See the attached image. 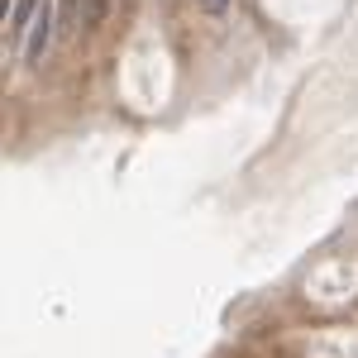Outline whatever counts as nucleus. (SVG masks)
<instances>
[{"instance_id":"1","label":"nucleus","mask_w":358,"mask_h":358,"mask_svg":"<svg viewBox=\"0 0 358 358\" xmlns=\"http://www.w3.org/2000/svg\"><path fill=\"white\" fill-rule=\"evenodd\" d=\"M48 43H53V5L43 0V5L34 10V20H29V38H24V62L29 67H43Z\"/></svg>"},{"instance_id":"3","label":"nucleus","mask_w":358,"mask_h":358,"mask_svg":"<svg viewBox=\"0 0 358 358\" xmlns=\"http://www.w3.org/2000/svg\"><path fill=\"white\" fill-rule=\"evenodd\" d=\"M82 10H86V0H62V20H67V29H82Z\"/></svg>"},{"instance_id":"2","label":"nucleus","mask_w":358,"mask_h":358,"mask_svg":"<svg viewBox=\"0 0 358 358\" xmlns=\"http://www.w3.org/2000/svg\"><path fill=\"white\" fill-rule=\"evenodd\" d=\"M110 15V0H86V10H82V29H96L101 20Z\"/></svg>"},{"instance_id":"4","label":"nucleus","mask_w":358,"mask_h":358,"mask_svg":"<svg viewBox=\"0 0 358 358\" xmlns=\"http://www.w3.org/2000/svg\"><path fill=\"white\" fill-rule=\"evenodd\" d=\"M196 5H201V10H206L210 20H220V15H229V0H196Z\"/></svg>"}]
</instances>
